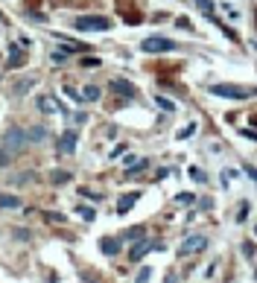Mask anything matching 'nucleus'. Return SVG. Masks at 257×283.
Masks as SVG:
<instances>
[{"mask_svg": "<svg viewBox=\"0 0 257 283\" xmlns=\"http://www.w3.org/2000/svg\"><path fill=\"white\" fill-rule=\"evenodd\" d=\"M222 9H225V12H228V15H231V18H240V15H237V9H234V6H228V3H222Z\"/></svg>", "mask_w": 257, "mask_h": 283, "instance_id": "nucleus-30", "label": "nucleus"}, {"mask_svg": "<svg viewBox=\"0 0 257 283\" xmlns=\"http://www.w3.org/2000/svg\"><path fill=\"white\" fill-rule=\"evenodd\" d=\"M64 93L70 97L74 102H82V97H79V91H74V85H64Z\"/></svg>", "mask_w": 257, "mask_h": 283, "instance_id": "nucleus-20", "label": "nucleus"}, {"mask_svg": "<svg viewBox=\"0 0 257 283\" xmlns=\"http://www.w3.org/2000/svg\"><path fill=\"white\" fill-rule=\"evenodd\" d=\"M208 248V237L205 234H193V237H187L178 246V257H187V254H199V251H205Z\"/></svg>", "mask_w": 257, "mask_h": 283, "instance_id": "nucleus-5", "label": "nucleus"}, {"mask_svg": "<svg viewBox=\"0 0 257 283\" xmlns=\"http://www.w3.org/2000/svg\"><path fill=\"white\" fill-rule=\"evenodd\" d=\"M24 59H27V55H24V50H21V44H12L9 47V67H21V64H24Z\"/></svg>", "mask_w": 257, "mask_h": 283, "instance_id": "nucleus-10", "label": "nucleus"}, {"mask_svg": "<svg viewBox=\"0 0 257 283\" xmlns=\"http://www.w3.org/2000/svg\"><path fill=\"white\" fill-rule=\"evenodd\" d=\"M76 140H79V137H76V131H74V128H67V131L62 135L59 152H62V155H74V152H76Z\"/></svg>", "mask_w": 257, "mask_h": 283, "instance_id": "nucleus-7", "label": "nucleus"}, {"mask_svg": "<svg viewBox=\"0 0 257 283\" xmlns=\"http://www.w3.org/2000/svg\"><path fill=\"white\" fill-rule=\"evenodd\" d=\"M211 93H213V97H222V100H248V97H251V91H248V88H240V85H228V82L211 85Z\"/></svg>", "mask_w": 257, "mask_h": 283, "instance_id": "nucleus-2", "label": "nucleus"}, {"mask_svg": "<svg viewBox=\"0 0 257 283\" xmlns=\"http://www.w3.org/2000/svg\"><path fill=\"white\" fill-rule=\"evenodd\" d=\"M140 237H146V228H143V225H135V228H128L126 234L120 237V242H123V239H140Z\"/></svg>", "mask_w": 257, "mask_h": 283, "instance_id": "nucleus-14", "label": "nucleus"}, {"mask_svg": "<svg viewBox=\"0 0 257 283\" xmlns=\"http://www.w3.org/2000/svg\"><path fill=\"white\" fill-rule=\"evenodd\" d=\"M138 199H140V193L135 190V193H126V196H120V201H117V213L120 216H126L128 210L138 204Z\"/></svg>", "mask_w": 257, "mask_h": 283, "instance_id": "nucleus-8", "label": "nucleus"}, {"mask_svg": "<svg viewBox=\"0 0 257 283\" xmlns=\"http://www.w3.org/2000/svg\"><path fill=\"white\" fill-rule=\"evenodd\" d=\"M44 216H47V222H59V225L64 222V216H62V213H44Z\"/></svg>", "mask_w": 257, "mask_h": 283, "instance_id": "nucleus-24", "label": "nucleus"}, {"mask_svg": "<svg viewBox=\"0 0 257 283\" xmlns=\"http://www.w3.org/2000/svg\"><path fill=\"white\" fill-rule=\"evenodd\" d=\"M38 108L47 111V114H59V111H62V105H59L53 97H38Z\"/></svg>", "mask_w": 257, "mask_h": 283, "instance_id": "nucleus-11", "label": "nucleus"}, {"mask_svg": "<svg viewBox=\"0 0 257 283\" xmlns=\"http://www.w3.org/2000/svg\"><path fill=\"white\" fill-rule=\"evenodd\" d=\"M149 248H152V246H149V239H146V237L135 239V246H132V251H128V260H132V263H140V260L146 257Z\"/></svg>", "mask_w": 257, "mask_h": 283, "instance_id": "nucleus-6", "label": "nucleus"}, {"mask_svg": "<svg viewBox=\"0 0 257 283\" xmlns=\"http://www.w3.org/2000/svg\"><path fill=\"white\" fill-rule=\"evenodd\" d=\"M9 161H12V155L6 152V149H0V166H6Z\"/></svg>", "mask_w": 257, "mask_h": 283, "instance_id": "nucleus-27", "label": "nucleus"}, {"mask_svg": "<svg viewBox=\"0 0 257 283\" xmlns=\"http://www.w3.org/2000/svg\"><path fill=\"white\" fill-rule=\"evenodd\" d=\"M155 102L161 105V108H167V111H175V105H173L170 100H164V97H155Z\"/></svg>", "mask_w": 257, "mask_h": 283, "instance_id": "nucleus-22", "label": "nucleus"}, {"mask_svg": "<svg viewBox=\"0 0 257 283\" xmlns=\"http://www.w3.org/2000/svg\"><path fill=\"white\" fill-rule=\"evenodd\" d=\"M47 137V128L35 126V128H27V140H44Z\"/></svg>", "mask_w": 257, "mask_h": 283, "instance_id": "nucleus-16", "label": "nucleus"}, {"mask_svg": "<svg viewBox=\"0 0 257 283\" xmlns=\"http://www.w3.org/2000/svg\"><path fill=\"white\" fill-rule=\"evenodd\" d=\"M164 283H178V277H175V274L170 272V274H167V280H164Z\"/></svg>", "mask_w": 257, "mask_h": 283, "instance_id": "nucleus-34", "label": "nucleus"}, {"mask_svg": "<svg viewBox=\"0 0 257 283\" xmlns=\"http://www.w3.org/2000/svg\"><path fill=\"white\" fill-rule=\"evenodd\" d=\"M243 254L251 260V257H254V246H251V242H243Z\"/></svg>", "mask_w": 257, "mask_h": 283, "instance_id": "nucleus-25", "label": "nucleus"}, {"mask_svg": "<svg viewBox=\"0 0 257 283\" xmlns=\"http://www.w3.org/2000/svg\"><path fill=\"white\" fill-rule=\"evenodd\" d=\"M196 6H199V9H202L205 15H208V18L213 15V0H196Z\"/></svg>", "mask_w": 257, "mask_h": 283, "instance_id": "nucleus-19", "label": "nucleus"}, {"mask_svg": "<svg viewBox=\"0 0 257 283\" xmlns=\"http://www.w3.org/2000/svg\"><path fill=\"white\" fill-rule=\"evenodd\" d=\"M85 97H82V100H91V102H97V100H100V88H97V85H88V88H85Z\"/></svg>", "mask_w": 257, "mask_h": 283, "instance_id": "nucleus-17", "label": "nucleus"}, {"mask_svg": "<svg viewBox=\"0 0 257 283\" xmlns=\"http://www.w3.org/2000/svg\"><path fill=\"white\" fill-rule=\"evenodd\" d=\"M102 254H108V257H114V254H120V237H102Z\"/></svg>", "mask_w": 257, "mask_h": 283, "instance_id": "nucleus-9", "label": "nucleus"}, {"mask_svg": "<svg viewBox=\"0 0 257 283\" xmlns=\"http://www.w3.org/2000/svg\"><path fill=\"white\" fill-rule=\"evenodd\" d=\"M24 143H29L27 140V131H24V128H18V126H12L9 131H6V137H3V149H6V152H21V149H24Z\"/></svg>", "mask_w": 257, "mask_h": 283, "instance_id": "nucleus-3", "label": "nucleus"}, {"mask_svg": "<svg viewBox=\"0 0 257 283\" xmlns=\"http://www.w3.org/2000/svg\"><path fill=\"white\" fill-rule=\"evenodd\" d=\"M76 213H79L85 222H94V219H97V210L88 207V204H79V207H76Z\"/></svg>", "mask_w": 257, "mask_h": 283, "instance_id": "nucleus-15", "label": "nucleus"}, {"mask_svg": "<svg viewBox=\"0 0 257 283\" xmlns=\"http://www.w3.org/2000/svg\"><path fill=\"white\" fill-rule=\"evenodd\" d=\"M111 88H114L117 93H123V97H135V85L126 82V79H114V82H111Z\"/></svg>", "mask_w": 257, "mask_h": 283, "instance_id": "nucleus-13", "label": "nucleus"}, {"mask_svg": "<svg viewBox=\"0 0 257 283\" xmlns=\"http://www.w3.org/2000/svg\"><path fill=\"white\" fill-rule=\"evenodd\" d=\"M175 199H178V201H193V193H178Z\"/></svg>", "mask_w": 257, "mask_h": 283, "instance_id": "nucleus-31", "label": "nucleus"}, {"mask_svg": "<svg viewBox=\"0 0 257 283\" xmlns=\"http://www.w3.org/2000/svg\"><path fill=\"white\" fill-rule=\"evenodd\" d=\"M190 175L196 178V181H205V173H199V169H190Z\"/></svg>", "mask_w": 257, "mask_h": 283, "instance_id": "nucleus-33", "label": "nucleus"}, {"mask_svg": "<svg viewBox=\"0 0 257 283\" xmlns=\"http://www.w3.org/2000/svg\"><path fill=\"white\" fill-rule=\"evenodd\" d=\"M140 50L143 53H170V50H175V41H170L164 35H149V38H143Z\"/></svg>", "mask_w": 257, "mask_h": 283, "instance_id": "nucleus-4", "label": "nucleus"}, {"mask_svg": "<svg viewBox=\"0 0 257 283\" xmlns=\"http://www.w3.org/2000/svg\"><path fill=\"white\" fill-rule=\"evenodd\" d=\"M32 88V79H27V82H18V88H15V93H24V91H29Z\"/></svg>", "mask_w": 257, "mask_h": 283, "instance_id": "nucleus-23", "label": "nucleus"}, {"mask_svg": "<svg viewBox=\"0 0 257 283\" xmlns=\"http://www.w3.org/2000/svg\"><path fill=\"white\" fill-rule=\"evenodd\" d=\"M82 64H85V67H94V64H100V59H91V55H88V59H85Z\"/></svg>", "mask_w": 257, "mask_h": 283, "instance_id": "nucleus-32", "label": "nucleus"}, {"mask_svg": "<svg viewBox=\"0 0 257 283\" xmlns=\"http://www.w3.org/2000/svg\"><path fill=\"white\" fill-rule=\"evenodd\" d=\"M193 131H196V126H193V123H190V126H187V128H181V131H178V137H190Z\"/></svg>", "mask_w": 257, "mask_h": 283, "instance_id": "nucleus-28", "label": "nucleus"}, {"mask_svg": "<svg viewBox=\"0 0 257 283\" xmlns=\"http://www.w3.org/2000/svg\"><path fill=\"white\" fill-rule=\"evenodd\" d=\"M246 216H248V201H243V210L237 213V222H246Z\"/></svg>", "mask_w": 257, "mask_h": 283, "instance_id": "nucleus-26", "label": "nucleus"}, {"mask_svg": "<svg viewBox=\"0 0 257 283\" xmlns=\"http://www.w3.org/2000/svg\"><path fill=\"white\" fill-rule=\"evenodd\" d=\"M146 166H149V161H135V164H132V166L126 169V173H128V175H138V173H143Z\"/></svg>", "mask_w": 257, "mask_h": 283, "instance_id": "nucleus-18", "label": "nucleus"}, {"mask_svg": "<svg viewBox=\"0 0 257 283\" xmlns=\"http://www.w3.org/2000/svg\"><path fill=\"white\" fill-rule=\"evenodd\" d=\"M24 201L18 199V196H12V193H0V207L3 210H15V207H21Z\"/></svg>", "mask_w": 257, "mask_h": 283, "instance_id": "nucleus-12", "label": "nucleus"}, {"mask_svg": "<svg viewBox=\"0 0 257 283\" xmlns=\"http://www.w3.org/2000/svg\"><path fill=\"white\" fill-rule=\"evenodd\" d=\"M149 277H152V269H149V266H143V272L138 274V280H135V283H146Z\"/></svg>", "mask_w": 257, "mask_h": 283, "instance_id": "nucleus-21", "label": "nucleus"}, {"mask_svg": "<svg viewBox=\"0 0 257 283\" xmlns=\"http://www.w3.org/2000/svg\"><path fill=\"white\" fill-rule=\"evenodd\" d=\"M74 29H79V32H108L111 21L102 18V15H79L74 21Z\"/></svg>", "mask_w": 257, "mask_h": 283, "instance_id": "nucleus-1", "label": "nucleus"}, {"mask_svg": "<svg viewBox=\"0 0 257 283\" xmlns=\"http://www.w3.org/2000/svg\"><path fill=\"white\" fill-rule=\"evenodd\" d=\"M79 193H82L85 199H94V201H100V196H97V193H94V190H79Z\"/></svg>", "mask_w": 257, "mask_h": 283, "instance_id": "nucleus-29", "label": "nucleus"}]
</instances>
